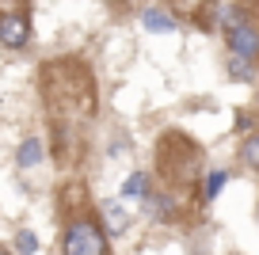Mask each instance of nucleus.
<instances>
[{
	"mask_svg": "<svg viewBox=\"0 0 259 255\" xmlns=\"http://www.w3.org/2000/svg\"><path fill=\"white\" fill-rule=\"evenodd\" d=\"M229 50H233V57H240V61L255 57L259 54V31L251 23H240L236 31H229Z\"/></svg>",
	"mask_w": 259,
	"mask_h": 255,
	"instance_id": "3",
	"label": "nucleus"
},
{
	"mask_svg": "<svg viewBox=\"0 0 259 255\" xmlns=\"http://www.w3.org/2000/svg\"><path fill=\"white\" fill-rule=\"evenodd\" d=\"M233 76H236V80H248V76H251V72H248V61L233 57Z\"/></svg>",
	"mask_w": 259,
	"mask_h": 255,
	"instance_id": "11",
	"label": "nucleus"
},
{
	"mask_svg": "<svg viewBox=\"0 0 259 255\" xmlns=\"http://www.w3.org/2000/svg\"><path fill=\"white\" fill-rule=\"evenodd\" d=\"M65 255H107L103 232L92 221H73L65 232Z\"/></svg>",
	"mask_w": 259,
	"mask_h": 255,
	"instance_id": "1",
	"label": "nucleus"
},
{
	"mask_svg": "<svg viewBox=\"0 0 259 255\" xmlns=\"http://www.w3.org/2000/svg\"><path fill=\"white\" fill-rule=\"evenodd\" d=\"M38 156H42V141H38V137H31V141L19 145V164H23V167H34Z\"/></svg>",
	"mask_w": 259,
	"mask_h": 255,
	"instance_id": "7",
	"label": "nucleus"
},
{
	"mask_svg": "<svg viewBox=\"0 0 259 255\" xmlns=\"http://www.w3.org/2000/svg\"><path fill=\"white\" fill-rule=\"evenodd\" d=\"M141 23H145L149 31H176V19L164 16V12H156V8H149L145 16H141Z\"/></svg>",
	"mask_w": 259,
	"mask_h": 255,
	"instance_id": "6",
	"label": "nucleus"
},
{
	"mask_svg": "<svg viewBox=\"0 0 259 255\" xmlns=\"http://www.w3.org/2000/svg\"><path fill=\"white\" fill-rule=\"evenodd\" d=\"M103 221H107V232H111V236H122L130 217H126V209H122L118 202H103Z\"/></svg>",
	"mask_w": 259,
	"mask_h": 255,
	"instance_id": "4",
	"label": "nucleus"
},
{
	"mask_svg": "<svg viewBox=\"0 0 259 255\" xmlns=\"http://www.w3.org/2000/svg\"><path fill=\"white\" fill-rule=\"evenodd\" d=\"M221 187H225V172H213V176H210V183H206V198H213V194H218Z\"/></svg>",
	"mask_w": 259,
	"mask_h": 255,
	"instance_id": "10",
	"label": "nucleus"
},
{
	"mask_svg": "<svg viewBox=\"0 0 259 255\" xmlns=\"http://www.w3.org/2000/svg\"><path fill=\"white\" fill-rule=\"evenodd\" d=\"M145 187H149V176H145V172H134V176L122 183V194H126V198H149Z\"/></svg>",
	"mask_w": 259,
	"mask_h": 255,
	"instance_id": "5",
	"label": "nucleus"
},
{
	"mask_svg": "<svg viewBox=\"0 0 259 255\" xmlns=\"http://www.w3.org/2000/svg\"><path fill=\"white\" fill-rule=\"evenodd\" d=\"M240 160H244V164H251V167H259V134H251L248 141L240 145Z\"/></svg>",
	"mask_w": 259,
	"mask_h": 255,
	"instance_id": "8",
	"label": "nucleus"
},
{
	"mask_svg": "<svg viewBox=\"0 0 259 255\" xmlns=\"http://www.w3.org/2000/svg\"><path fill=\"white\" fill-rule=\"evenodd\" d=\"M27 38H31V23H27L23 12H8V16L0 19V42L12 50L27 46Z\"/></svg>",
	"mask_w": 259,
	"mask_h": 255,
	"instance_id": "2",
	"label": "nucleus"
},
{
	"mask_svg": "<svg viewBox=\"0 0 259 255\" xmlns=\"http://www.w3.org/2000/svg\"><path fill=\"white\" fill-rule=\"evenodd\" d=\"M0 255H8V251H0Z\"/></svg>",
	"mask_w": 259,
	"mask_h": 255,
	"instance_id": "12",
	"label": "nucleus"
},
{
	"mask_svg": "<svg viewBox=\"0 0 259 255\" xmlns=\"http://www.w3.org/2000/svg\"><path fill=\"white\" fill-rule=\"evenodd\" d=\"M34 247H38V244H34V236H31V232H16V251L19 255H34Z\"/></svg>",
	"mask_w": 259,
	"mask_h": 255,
	"instance_id": "9",
	"label": "nucleus"
}]
</instances>
